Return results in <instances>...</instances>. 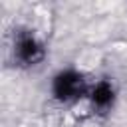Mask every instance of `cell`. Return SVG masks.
I'll list each match as a JSON object with an SVG mask.
<instances>
[{"label": "cell", "mask_w": 127, "mask_h": 127, "mask_svg": "<svg viewBox=\"0 0 127 127\" xmlns=\"http://www.w3.org/2000/svg\"><path fill=\"white\" fill-rule=\"evenodd\" d=\"M91 101H93V105L99 107V109L109 107L111 101H113V87H111L107 81H99V83L95 85V89L91 91Z\"/></svg>", "instance_id": "3"}, {"label": "cell", "mask_w": 127, "mask_h": 127, "mask_svg": "<svg viewBox=\"0 0 127 127\" xmlns=\"http://www.w3.org/2000/svg\"><path fill=\"white\" fill-rule=\"evenodd\" d=\"M85 93V81L75 71H62L54 79V95L60 101H69Z\"/></svg>", "instance_id": "1"}, {"label": "cell", "mask_w": 127, "mask_h": 127, "mask_svg": "<svg viewBox=\"0 0 127 127\" xmlns=\"http://www.w3.org/2000/svg\"><path fill=\"white\" fill-rule=\"evenodd\" d=\"M16 58L22 65H34L38 64L42 58H44V48L42 44L36 40L34 34L30 32H20L18 38H16Z\"/></svg>", "instance_id": "2"}]
</instances>
